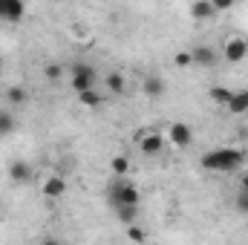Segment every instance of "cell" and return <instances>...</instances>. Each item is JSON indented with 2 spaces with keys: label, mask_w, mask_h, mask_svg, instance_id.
<instances>
[{
  "label": "cell",
  "mask_w": 248,
  "mask_h": 245,
  "mask_svg": "<svg viewBox=\"0 0 248 245\" xmlns=\"http://www.w3.org/2000/svg\"><path fill=\"white\" fill-rule=\"evenodd\" d=\"M246 165V150L240 147H214L202 156V168L211 173H237Z\"/></svg>",
  "instance_id": "6da1fadb"
},
{
  "label": "cell",
  "mask_w": 248,
  "mask_h": 245,
  "mask_svg": "<svg viewBox=\"0 0 248 245\" xmlns=\"http://www.w3.org/2000/svg\"><path fill=\"white\" fill-rule=\"evenodd\" d=\"M107 196H110V205H113V208H116V205H139V202H141L139 187L130 184L124 176H116V182L110 184Z\"/></svg>",
  "instance_id": "7a4b0ae2"
},
{
  "label": "cell",
  "mask_w": 248,
  "mask_h": 245,
  "mask_svg": "<svg viewBox=\"0 0 248 245\" xmlns=\"http://www.w3.org/2000/svg\"><path fill=\"white\" fill-rule=\"evenodd\" d=\"M69 87L72 92H84V90H93L95 87V69L87 66V63H72V75H69Z\"/></svg>",
  "instance_id": "3957f363"
},
{
  "label": "cell",
  "mask_w": 248,
  "mask_h": 245,
  "mask_svg": "<svg viewBox=\"0 0 248 245\" xmlns=\"http://www.w3.org/2000/svg\"><path fill=\"white\" fill-rule=\"evenodd\" d=\"M222 58L228 63H243L248 58V41L243 35H231L222 46Z\"/></svg>",
  "instance_id": "277c9868"
},
{
  "label": "cell",
  "mask_w": 248,
  "mask_h": 245,
  "mask_svg": "<svg viewBox=\"0 0 248 245\" xmlns=\"http://www.w3.org/2000/svg\"><path fill=\"white\" fill-rule=\"evenodd\" d=\"M168 138H170V144H173V147L185 150V147L193 144V130H190L185 122H173L170 127H168Z\"/></svg>",
  "instance_id": "5b68a950"
},
{
  "label": "cell",
  "mask_w": 248,
  "mask_h": 245,
  "mask_svg": "<svg viewBox=\"0 0 248 245\" xmlns=\"http://www.w3.org/2000/svg\"><path fill=\"white\" fill-rule=\"evenodd\" d=\"M26 15L23 0H0V23H20Z\"/></svg>",
  "instance_id": "8992f818"
},
{
  "label": "cell",
  "mask_w": 248,
  "mask_h": 245,
  "mask_svg": "<svg viewBox=\"0 0 248 245\" xmlns=\"http://www.w3.org/2000/svg\"><path fill=\"white\" fill-rule=\"evenodd\" d=\"M165 136H159V133H139V147H141V153L144 156H162L165 153Z\"/></svg>",
  "instance_id": "52a82bcc"
},
{
  "label": "cell",
  "mask_w": 248,
  "mask_h": 245,
  "mask_svg": "<svg viewBox=\"0 0 248 245\" xmlns=\"http://www.w3.org/2000/svg\"><path fill=\"white\" fill-rule=\"evenodd\" d=\"M190 55H193V66H202V69L217 66V49H211V46H193Z\"/></svg>",
  "instance_id": "ba28073f"
},
{
  "label": "cell",
  "mask_w": 248,
  "mask_h": 245,
  "mask_svg": "<svg viewBox=\"0 0 248 245\" xmlns=\"http://www.w3.org/2000/svg\"><path fill=\"white\" fill-rule=\"evenodd\" d=\"M44 196L46 199H61L63 193H66V182H63V176H58V173H52V176H46L44 179Z\"/></svg>",
  "instance_id": "9c48e42d"
},
{
  "label": "cell",
  "mask_w": 248,
  "mask_h": 245,
  "mask_svg": "<svg viewBox=\"0 0 248 245\" xmlns=\"http://www.w3.org/2000/svg\"><path fill=\"white\" fill-rule=\"evenodd\" d=\"M214 15H217V9H214L211 0H193L190 3V17L193 20H211Z\"/></svg>",
  "instance_id": "30bf717a"
},
{
  "label": "cell",
  "mask_w": 248,
  "mask_h": 245,
  "mask_svg": "<svg viewBox=\"0 0 248 245\" xmlns=\"http://www.w3.org/2000/svg\"><path fill=\"white\" fill-rule=\"evenodd\" d=\"M9 179L17 182V184L29 182V179H32V165H29V162H12V165H9Z\"/></svg>",
  "instance_id": "8fae6325"
},
{
  "label": "cell",
  "mask_w": 248,
  "mask_h": 245,
  "mask_svg": "<svg viewBox=\"0 0 248 245\" xmlns=\"http://www.w3.org/2000/svg\"><path fill=\"white\" fill-rule=\"evenodd\" d=\"M225 110H228L231 116H243V113H248V90L231 92V101L225 104Z\"/></svg>",
  "instance_id": "7c38bea8"
},
{
  "label": "cell",
  "mask_w": 248,
  "mask_h": 245,
  "mask_svg": "<svg viewBox=\"0 0 248 245\" xmlns=\"http://www.w3.org/2000/svg\"><path fill=\"white\" fill-rule=\"evenodd\" d=\"M141 90H144V95H150V98H159V95H165V81H162L159 75H150V78H144Z\"/></svg>",
  "instance_id": "4fadbf2b"
},
{
  "label": "cell",
  "mask_w": 248,
  "mask_h": 245,
  "mask_svg": "<svg viewBox=\"0 0 248 245\" xmlns=\"http://www.w3.org/2000/svg\"><path fill=\"white\" fill-rule=\"evenodd\" d=\"M78 104L87 107V110H98L101 107V95L95 92V87L93 90H84V92H78Z\"/></svg>",
  "instance_id": "5bb4252c"
},
{
  "label": "cell",
  "mask_w": 248,
  "mask_h": 245,
  "mask_svg": "<svg viewBox=\"0 0 248 245\" xmlns=\"http://www.w3.org/2000/svg\"><path fill=\"white\" fill-rule=\"evenodd\" d=\"M104 87H107L113 95H124V90H127V84H124V75H122V72H110V75L104 78Z\"/></svg>",
  "instance_id": "9a60e30c"
},
{
  "label": "cell",
  "mask_w": 248,
  "mask_h": 245,
  "mask_svg": "<svg viewBox=\"0 0 248 245\" xmlns=\"http://www.w3.org/2000/svg\"><path fill=\"white\" fill-rule=\"evenodd\" d=\"M26 90L23 87H17V84H12L9 90H6V101H9V107H20V104H26Z\"/></svg>",
  "instance_id": "2e32d148"
},
{
  "label": "cell",
  "mask_w": 248,
  "mask_h": 245,
  "mask_svg": "<svg viewBox=\"0 0 248 245\" xmlns=\"http://www.w3.org/2000/svg\"><path fill=\"white\" fill-rule=\"evenodd\" d=\"M110 170H113V176H127L130 173V159L119 153V156H113V162H110Z\"/></svg>",
  "instance_id": "e0dca14e"
},
{
  "label": "cell",
  "mask_w": 248,
  "mask_h": 245,
  "mask_svg": "<svg viewBox=\"0 0 248 245\" xmlns=\"http://www.w3.org/2000/svg\"><path fill=\"white\" fill-rule=\"evenodd\" d=\"M116 214H119V219H122L124 225H130L139 216V205H116Z\"/></svg>",
  "instance_id": "ac0fdd59"
},
{
  "label": "cell",
  "mask_w": 248,
  "mask_h": 245,
  "mask_svg": "<svg viewBox=\"0 0 248 245\" xmlns=\"http://www.w3.org/2000/svg\"><path fill=\"white\" fill-rule=\"evenodd\" d=\"M15 127H17V122L12 116V110H0V136H12Z\"/></svg>",
  "instance_id": "d6986e66"
},
{
  "label": "cell",
  "mask_w": 248,
  "mask_h": 245,
  "mask_svg": "<svg viewBox=\"0 0 248 245\" xmlns=\"http://www.w3.org/2000/svg\"><path fill=\"white\" fill-rule=\"evenodd\" d=\"M211 98H214L219 107H225V104L231 101V90H228V87H214V90H211Z\"/></svg>",
  "instance_id": "ffe728a7"
},
{
  "label": "cell",
  "mask_w": 248,
  "mask_h": 245,
  "mask_svg": "<svg viewBox=\"0 0 248 245\" xmlns=\"http://www.w3.org/2000/svg\"><path fill=\"white\" fill-rule=\"evenodd\" d=\"M124 237H127V240H133V243H147V231H141V228H136L133 222L127 225V231H124Z\"/></svg>",
  "instance_id": "44dd1931"
},
{
  "label": "cell",
  "mask_w": 248,
  "mask_h": 245,
  "mask_svg": "<svg viewBox=\"0 0 248 245\" xmlns=\"http://www.w3.org/2000/svg\"><path fill=\"white\" fill-rule=\"evenodd\" d=\"M234 205H237L240 214H248V187H240V190H237V202H234Z\"/></svg>",
  "instance_id": "7402d4cb"
},
{
  "label": "cell",
  "mask_w": 248,
  "mask_h": 245,
  "mask_svg": "<svg viewBox=\"0 0 248 245\" xmlns=\"http://www.w3.org/2000/svg\"><path fill=\"white\" fill-rule=\"evenodd\" d=\"M44 75H46L49 81H61V75H63V66H61V63H49V66L44 69Z\"/></svg>",
  "instance_id": "603a6c76"
},
{
  "label": "cell",
  "mask_w": 248,
  "mask_h": 245,
  "mask_svg": "<svg viewBox=\"0 0 248 245\" xmlns=\"http://www.w3.org/2000/svg\"><path fill=\"white\" fill-rule=\"evenodd\" d=\"M173 63H176L179 69H185V66H193V55H190V52H176V55H173Z\"/></svg>",
  "instance_id": "cb8c5ba5"
},
{
  "label": "cell",
  "mask_w": 248,
  "mask_h": 245,
  "mask_svg": "<svg viewBox=\"0 0 248 245\" xmlns=\"http://www.w3.org/2000/svg\"><path fill=\"white\" fill-rule=\"evenodd\" d=\"M211 3H214L217 15H219V12H228V9H234V6H237V0H211Z\"/></svg>",
  "instance_id": "d4e9b609"
},
{
  "label": "cell",
  "mask_w": 248,
  "mask_h": 245,
  "mask_svg": "<svg viewBox=\"0 0 248 245\" xmlns=\"http://www.w3.org/2000/svg\"><path fill=\"white\" fill-rule=\"evenodd\" d=\"M237 179H240V187H248V170H240Z\"/></svg>",
  "instance_id": "484cf974"
},
{
  "label": "cell",
  "mask_w": 248,
  "mask_h": 245,
  "mask_svg": "<svg viewBox=\"0 0 248 245\" xmlns=\"http://www.w3.org/2000/svg\"><path fill=\"white\" fill-rule=\"evenodd\" d=\"M0 72H3V58H0Z\"/></svg>",
  "instance_id": "4316f807"
}]
</instances>
